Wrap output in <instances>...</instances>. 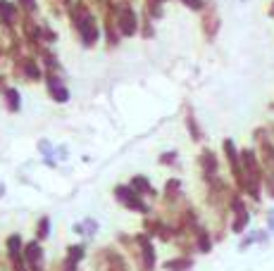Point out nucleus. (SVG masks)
<instances>
[{"mask_svg": "<svg viewBox=\"0 0 274 271\" xmlns=\"http://www.w3.org/2000/svg\"><path fill=\"white\" fill-rule=\"evenodd\" d=\"M27 74L31 76V79H38V76H41L38 67H36V64H31V62H27Z\"/></svg>", "mask_w": 274, "mask_h": 271, "instance_id": "obj_13", "label": "nucleus"}, {"mask_svg": "<svg viewBox=\"0 0 274 271\" xmlns=\"http://www.w3.org/2000/svg\"><path fill=\"white\" fill-rule=\"evenodd\" d=\"M46 233H48V219H43V221H41V238Z\"/></svg>", "mask_w": 274, "mask_h": 271, "instance_id": "obj_16", "label": "nucleus"}, {"mask_svg": "<svg viewBox=\"0 0 274 271\" xmlns=\"http://www.w3.org/2000/svg\"><path fill=\"white\" fill-rule=\"evenodd\" d=\"M76 31H79V36H81V43L86 45V48H91L96 41H98V27H96V19L88 17V19H83L81 24L76 27Z\"/></svg>", "mask_w": 274, "mask_h": 271, "instance_id": "obj_3", "label": "nucleus"}, {"mask_svg": "<svg viewBox=\"0 0 274 271\" xmlns=\"http://www.w3.org/2000/svg\"><path fill=\"white\" fill-rule=\"evenodd\" d=\"M136 27H138L136 12H134L131 8H119L117 10V29H119V34H122V36H134V34H136Z\"/></svg>", "mask_w": 274, "mask_h": 271, "instance_id": "obj_2", "label": "nucleus"}, {"mask_svg": "<svg viewBox=\"0 0 274 271\" xmlns=\"http://www.w3.org/2000/svg\"><path fill=\"white\" fill-rule=\"evenodd\" d=\"M15 15H17V10H15V5L12 3H8V0H0V19H3V24H12V19H15Z\"/></svg>", "mask_w": 274, "mask_h": 271, "instance_id": "obj_8", "label": "nucleus"}, {"mask_svg": "<svg viewBox=\"0 0 274 271\" xmlns=\"http://www.w3.org/2000/svg\"><path fill=\"white\" fill-rule=\"evenodd\" d=\"M22 3V8L29 10V12H36V0H19Z\"/></svg>", "mask_w": 274, "mask_h": 271, "instance_id": "obj_14", "label": "nucleus"}, {"mask_svg": "<svg viewBox=\"0 0 274 271\" xmlns=\"http://www.w3.org/2000/svg\"><path fill=\"white\" fill-rule=\"evenodd\" d=\"M229 207H231V212H234L231 231H234V233H243V231H246V226H248V221H250V214H248L246 205H243V200L238 198V195H234Z\"/></svg>", "mask_w": 274, "mask_h": 271, "instance_id": "obj_1", "label": "nucleus"}, {"mask_svg": "<svg viewBox=\"0 0 274 271\" xmlns=\"http://www.w3.org/2000/svg\"><path fill=\"white\" fill-rule=\"evenodd\" d=\"M267 228L274 233V209H269V212H267Z\"/></svg>", "mask_w": 274, "mask_h": 271, "instance_id": "obj_15", "label": "nucleus"}, {"mask_svg": "<svg viewBox=\"0 0 274 271\" xmlns=\"http://www.w3.org/2000/svg\"><path fill=\"white\" fill-rule=\"evenodd\" d=\"M115 195H117V198L122 200L127 207H134V209H141V212H146V205H143V202L136 198V193H134L131 188H124V186H119V188L115 190Z\"/></svg>", "mask_w": 274, "mask_h": 271, "instance_id": "obj_4", "label": "nucleus"}, {"mask_svg": "<svg viewBox=\"0 0 274 271\" xmlns=\"http://www.w3.org/2000/svg\"><path fill=\"white\" fill-rule=\"evenodd\" d=\"M81 254H83V250H81V247H74V250H69V264H72V266H74V264H76V259H79Z\"/></svg>", "mask_w": 274, "mask_h": 271, "instance_id": "obj_12", "label": "nucleus"}, {"mask_svg": "<svg viewBox=\"0 0 274 271\" xmlns=\"http://www.w3.org/2000/svg\"><path fill=\"white\" fill-rule=\"evenodd\" d=\"M131 183H134V190H138V193H146V190H150V183H148L143 176H136Z\"/></svg>", "mask_w": 274, "mask_h": 271, "instance_id": "obj_11", "label": "nucleus"}, {"mask_svg": "<svg viewBox=\"0 0 274 271\" xmlns=\"http://www.w3.org/2000/svg\"><path fill=\"white\" fill-rule=\"evenodd\" d=\"M198 247H201V252H210V238H208V233L203 231V228H198Z\"/></svg>", "mask_w": 274, "mask_h": 271, "instance_id": "obj_9", "label": "nucleus"}, {"mask_svg": "<svg viewBox=\"0 0 274 271\" xmlns=\"http://www.w3.org/2000/svg\"><path fill=\"white\" fill-rule=\"evenodd\" d=\"M48 90H50L53 100H57V102H67V100H69V93H67V88H64V83L60 81V79H55V76H50Z\"/></svg>", "mask_w": 274, "mask_h": 271, "instance_id": "obj_5", "label": "nucleus"}, {"mask_svg": "<svg viewBox=\"0 0 274 271\" xmlns=\"http://www.w3.org/2000/svg\"><path fill=\"white\" fill-rule=\"evenodd\" d=\"M201 164H203V172L208 179H215V174H217V160H215V155L210 150H205L201 155Z\"/></svg>", "mask_w": 274, "mask_h": 271, "instance_id": "obj_6", "label": "nucleus"}, {"mask_svg": "<svg viewBox=\"0 0 274 271\" xmlns=\"http://www.w3.org/2000/svg\"><path fill=\"white\" fill-rule=\"evenodd\" d=\"M41 259H43V252H41V245L38 243H31L27 247V262L31 264V269L41 271Z\"/></svg>", "mask_w": 274, "mask_h": 271, "instance_id": "obj_7", "label": "nucleus"}, {"mask_svg": "<svg viewBox=\"0 0 274 271\" xmlns=\"http://www.w3.org/2000/svg\"><path fill=\"white\" fill-rule=\"evenodd\" d=\"M174 160V153H169V155H162V157H160V162H172Z\"/></svg>", "mask_w": 274, "mask_h": 271, "instance_id": "obj_17", "label": "nucleus"}, {"mask_svg": "<svg viewBox=\"0 0 274 271\" xmlns=\"http://www.w3.org/2000/svg\"><path fill=\"white\" fill-rule=\"evenodd\" d=\"M5 95H8V105H10V109H12V112H17L19 109V93L15 88H10L8 93H5Z\"/></svg>", "mask_w": 274, "mask_h": 271, "instance_id": "obj_10", "label": "nucleus"}]
</instances>
